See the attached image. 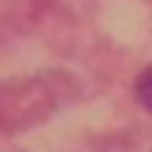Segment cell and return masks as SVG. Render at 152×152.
Listing matches in <instances>:
<instances>
[{"label":"cell","mask_w":152,"mask_h":152,"mask_svg":"<svg viewBox=\"0 0 152 152\" xmlns=\"http://www.w3.org/2000/svg\"><path fill=\"white\" fill-rule=\"evenodd\" d=\"M134 93H137V100L152 111V67H145V71L137 74V82H134Z\"/></svg>","instance_id":"cell-1"}]
</instances>
